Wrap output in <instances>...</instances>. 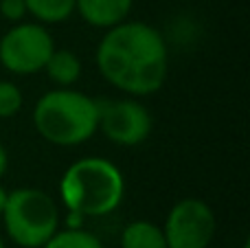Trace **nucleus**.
<instances>
[{"label":"nucleus","instance_id":"423d86ee","mask_svg":"<svg viewBox=\"0 0 250 248\" xmlns=\"http://www.w3.org/2000/svg\"><path fill=\"white\" fill-rule=\"evenodd\" d=\"M215 213L200 198L178 200L163 224L167 248H208L215 240Z\"/></svg>","mask_w":250,"mask_h":248},{"label":"nucleus","instance_id":"1a4fd4ad","mask_svg":"<svg viewBox=\"0 0 250 248\" xmlns=\"http://www.w3.org/2000/svg\"><path fill=\"white\" fill-rule=\"evenodd\" d=\"M44 73L55 88H73L82 79L83 64L79 55L70 48H57L44 64Z\"/></svg>","mask_w":250,"mask_h":248},{"label":"nucleus","instance_id":"9b49d317","mask_svg":"<svg viewBox=\"0 0 250 248\" xmlns=\"http://www.w3.org/2000/svg\"><path fill=\"white\" fill-rule=\"evenodd\" d=\"M24 4L26 16L44 26L62 24L75 13V0H24Z\"/></svg>","mask_w":250,"mask_h":248},{"label":"nucleus","instance_id":"2eb2a0df","mask_svg":"<svg viewBox=\"0 0 250 248\" xmlns=\"http://www.w3.org/2000/svg\"><path fill=\"white\" fill-rule=\"evenodd\" d=\"M86 220L82 213H75V211H66V228H83L86 227Z\"/></svg>","mask_w":250,"mask_h":248},{"label":"nucleus","instance_id":"f03ea898","mask_svg":"<svg viewBox=\"0 0 250 248\" xmlns=\"http://www.w3.org/2000/svg\"><path fill=\"white\" fill-rule=\"evenodd\" d=\"M57 193L66 211L82 213L83 218H105L121 207L125 178L110 158L83 156L66 167Z\"/></svg>","mask_w":250,"mask_h":248},{"label":"nucleus","instance_id":"f8f14e48","mask_svg":"<svg viewBox=\"0 0 250 248\" xmlns=\"http://www.w3.org/2000/svg\"><path fill=\"white\" fill-rule=\"evenodd\" d=\"M42 248H104L95 233L83 228H57Z\"/></svg>","mask_w":250,"mask_h":248},{"label":"nucleus","instance_id":"20e7f679","mask_svg":"<svg viewBox=\"0 0 250 248\" xmlns=\"http://www.w3.org/2000/svg\"><path fill=\"white\" fill-rule=\"evenodd\" d=\"M0 218L7 237L20 248H42L62 224L55 198L38 187L9 191Z\"/></svg>","mask_w":250,"mask_h":248},{"label":"nucleus","instance_id":"4468645a","mask_svg":"<svg viewBox=\"0 0 250 248\" xmlns=\"http://www.w3.org/2000/svg\"><path fill=\"white\" fill-rule=\"evenodd\" d=\"M0 16L7 22L16 24L26 18V4L24 0H0Z\"/></svg>","mask_w":250,"mask_h":248},{"label":"nucleus","instance_id":"0eeeda50","mask_svg":"<svg viewBox=\"0 0 250 248\" xmlns=\"http://www.w3.org/2000/svg\"><path fill=\"white\" fill-rule=\"evenodd\" d=\"M154 130L149 110L136 97L99 101V125L97 132L119 147H136L145 143Z\"/></svg>","mask_w":250,"mask_h":248},{"label":"nucleus","instance_id":"f3484780","mask_svg":"<svg viewBox=\"0 0 250 248\" xmlns=\"http://www.w3.org/2000/svg\"><path fill=\"white\" fill-rule=\"evenodd\" d=\"M7 198H9V189L4 187L2 183H0V215H2V211H4V205H7Z\"/></svg>","mask_w":250,"mask_h":248},{"label":"nucleus","instance_id":"9d476101","mask_svg":"<svg viewBox=\"0 0 250 248\" xmlns=\"http://www.w3.org/2000/svg\"><path fill=\"white\" fill-rule=\"evenodd\" d=\"M121 248H167L163 227L149 220H134L125 224L121 237H119Z\"/></svg>","mask_w":250,"mask_h":248},{"label":"nucleus","instance_id":"6e6552de","mask_svg":"<svg viewBox=\"0 0 250 248\" xmlns=\"http://www.w3.org/2000/svg\"><path fill=\"white\" fill-rule=\"evenodd\" d=\"M134 0H75V13L92 29H112L129 18Z\"/></svg>","mask_w":250,"mask_h":248},{"label":"nucleus","instance_id":"f257e3e1","mask_svg":"<svg viewBox=\"0 0 250 248\" xmlns=\"http://www.w3.org/2000/svg\"><path fill=\"white\" fill-rule=\"evenodd\" d=\"M97 70L112 88L127 97L156 95L167 82L169 48L156 26L125 20L105 29L95 53Z\"/></svg>","mask_w":250,"mask_h":248},{"label":"nucleus","instance_id":"ddd939ff","mask_svg":"<svg viewBox=\"0 0 250 248\" xmlns=\"http://www.w3.org/2000/svg\"><path fill=\"white\" fill-rule=\"evenodd\" d=\"M24 105V95L20 86L9 79H0V119H11Z\"/></svg>","mask_w":250,"mask_h":248},{"label":"nucleus","instance_id":"a211bd4d","mask_svg":"<svg viewBox=\"0 0 250 248\" xmlns=\"http://www.w3.org/2000/svg\"><path fill=\"white\" fill-rule=\"evenodd\" d=\"M0 248H4V237L0 235Z\"/></svg>","mask_w":250,"mask_h":248},{"label":"nucleus","instance_id":"7ed1b4c3","mask_svg":"<svg viewBox=\"0 0 250 248\" xmlns=\"http://www.w3.org/2000/svg\"><path fill=\"white\" fill-rule=\"evenodd\" d=\"M33 127L55 147H77L97 134L99 101L75 88H53L33 105Z\"/></svg>","mask_w":250,"mask_h":248},{"label":"nucleus","instance_id":"39448f33","mask_svg":"<svg viewBox=\"0 0 250 248\" xmlns=\"http://www.w3.org/2000/svg\"><path fill=\"white\" fill-rule=\"evenodd\" d=\"M53 51L55 40L51 31L35 20H22L0 38V66L18 77H31L44 70Z\"/></svg>","mask_w":250,"mask_h":248},{"label":"nucleus","instance_id":"dca6fc26","mask_svg":"<svg viewBox=\"0 0 250 248\" xmlns=\"http://www.w3.org/2000/svg\"><path fill=\"white\" fill-rule=\"evenodd\" d=\"M7 169H9V154H7V149H4V145L0 143V180L4 178Z\"/></svg>","mask_w":250,"mask_h":248}]
</instances>
